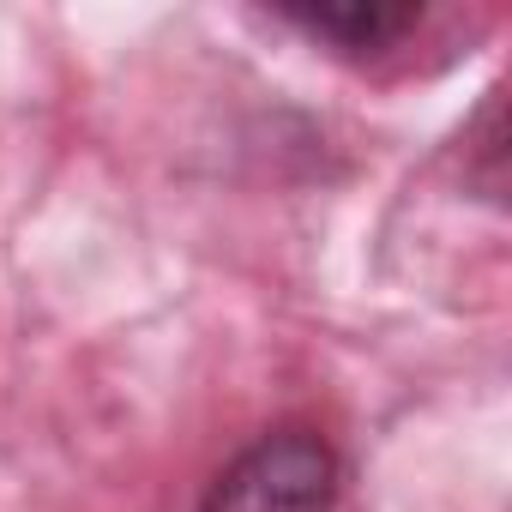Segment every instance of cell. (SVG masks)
I'll use <instances>...</instances> for the list:
<instances>
[{"label":"cell","instance_id":"obj_1","mask_svg":"<svg viewBox=\"0 0 512 512\" xmlns=\"http://www.w3.org/2000/svg\"><path fill=\"white\" fill-rule=\"evenodd\" d=\"M338 452L314 428H278L241 446L205 488L199 512H332Z\"/></svg>","mask_w":512,"mask_h":512},{"label":"cell","instance_id":"obj_2","mask_svg":"<svg viewBox=\"0 0 512 512\" xmlns=\"http://www.w3.org/2000/svg\"><path fill=\"white\" fill-rule=\"evenodd\" d=\"M284 19H290L296 31H308V37L338 43L344 55H380V49H392V43L422 19V7H380V0H344V7H290Z\"/></svg>","mask_w":512,"mask_h":512}]
</instances>
